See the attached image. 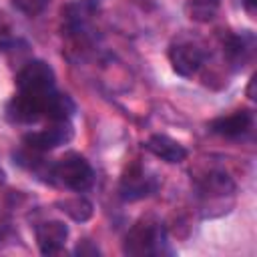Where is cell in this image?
Instances as JSON below:
<instances>
[{
  "label": "cell",
  "instance_id": "6da1fadb",
  "mask_svg": "<svg viewBox=\"0 0 257 257\" xmlns=\"http://www.w3.org/2000/svg\"><path fill=\"white\" fill-rule=\"evenodd\" d=\"M165 245H167V233H165L163 223L147 217V219L137 221L131 227V231L124 237L122 251L126 255H137V257L159 255L165 251Z\"/></svg>",
  "mask_w": 257,
  "mask_h": 257
},
{
  "label": "cell",
  "instance_id": "7a4b0ae2",
  "mask_svg": "<svg viewBox=\"0 0 257 257\" xmlns=\"http://www.w3.org/2000/svg\"><path fill=\"white\" fill-rule=\"evenodd\" d=\"M50 181H56L70 191L82 193V191L90 189V185L94 181V171L82 155L66 153L52 165Z\"/></svg>",
  "mask_w": 257,
  "mask_h": 257
},
{
  "label": "cell",
  "instance_id": "3957f363",
  "mask_svg": "<svg viewBox=\"0 0 257 257\" xmlns=\"http://www.w3.org/2000/svg\"><path fill=\"white\" fill-rule=\"evenodd\" d=\"M54 70L48 62L44 60H30L26 62L20 72L16 74V86L18 92L24 94H34V96H42L54 90Z\"/></svg>",
  "mask_w": 257,
  "mask_h": 257
},
{
  "label": "cell",
  "instance_id": "277c9868",
  "mask_svg": "<svg viewBox=\"0 0 257 257\" xmlns=\"http://www.w3.org/2000/svg\"><path fill=\"white\" fill-rule=\"evenodd\" d=\"M207 52L197 42H177L169 48V60L177 74L181 76H193L205 62Z\"/></svg>",
  "mask_w": 257,
  "mask_h": 257
},
{
  "label": "cell",
  "instance_id": "5b68a950",
  "mask_svg": "<svg viewBox=\"0 0 257 257\" xmlns=\"http://www.w3.org/2000/svg\"><path fill=\"white\" fill-rule=\"evenodd\" d=\"M72 135H74L72 124L68 120H58V122H52V126H48L44 131L24 135V145L32 151L46 153V151H52L60 145H66L72 139Z\"/></svg>",
  "mask_w": 257,
  "mask_h": 257
},
{
  "label": "cell",
  "instance_id": "8992f818",
  "mask_svg": "<svg viewBox=\"0 0 257 257\" xmlns=\"http://www.w3.org/2000/svg\"><path fill=\"white\" fill-rule=\"evenodd\" d=\"M157 187H159V181L155 177H149L141 165H133L122 175L118 193L124 201H139V199L153 195L157 191Z\"/></svg>",
  "mask_w": 257,
  "mask_h": 257
},
{
  "label": "cell",
  "instance_id": "52a82bcc",
  "mask_svg": "<svg viewBox=\"0 0 257 257\" xmlns=\"http://www.w3.org/2000/svg\"><path fill=\"white\" fill-rule=\"evenodd\" d=\"M251 126H253V112L247 108L217 116L209 122L211 133L225 137V139H241L243 135H247L251 131Z\"/></svg>",
  "mask_w": 257,
  "mask_h": 257
},
{
  "label": "cell",
  "instance_id": "ba28073f",
  "mask_svg": "<svg viewBox=\"0 0 257 257\" xmlns=\"http://www.w3.org/2000/svg\"><path fill=\"white\" fill-rule=\"evenodd\" d=\"M34 235H36V243L42 255H56L62 251L66 243L68 227L62 221H46L34 229Z\"/></svg>",
  "mask_w": 257,
  "mask_h": 257
},
{
  "label": "cell",
  "instance_id": "9c48e42d",
  "mask_svg": "<svg viewBox=\"0 0 257 257\" xmlns=\"http://www.w3.org/2000/svg\"><path fill=\"white\" fill-rule=\"evenodd\" d=\"M145 149L149 153H153L155 157H159L161 161L171 163V165L187 159V149L179 141H175L167 135H151L145 143Z\"/></svg>",
  "mask_w": 257,
  "mask_h": 257
},
{
  "label": "cell",
  "instance_id": "30bf717a",
  "mask_svg": "<svg viewBox=\"0 0 257 257\" xmlns=\"http://www.w3.org/2000/svg\"><path fill=\"white\" fill-rule=\"evenodd\" d=\"M233 193H235V183L223 171H213L199 183V197L205 199L207 203H213L217 199H225Z\"/></svg>",
  "mask_w": 257,
  "mask_h": 257
},
{
  "label": "cell",
  "instance_id": "8fae6325",
  "mask_svg": "<svg viewBox=\"0 0 257 257\" xmlns=\"http://www.w3.org/2000/svg\"><path fill=\"white\" fill-rule=\"evenodd\" d=\"M253 48V36L251 34H229L227 40L223 42V52L225 58L233 64V66H243L245 60L249 58Z\"/></svg>",
  "mask_w": 257,
  "mask_h": 257
},
{
  "label": "cell",
  "instance_id": "7c38bea8",
  "mask_svg": "<svg viewBox=\"0 0 257 257\" xmlns=\"http://www.w3.org/2000/svg\"><path fill=\"white\" fill-rule=\"evenodd\" d=\"M76 110L74 100L68 94H62L58 90H54L48 100H46V110H44V118H48L50 122H58V120H68Z\"/></svg>",
  "mask_w": 257,
  "mask_h": 257
},
{
  "label": "cell",
  "instance_id": "4fadbf2b",
  "mask_svg": "<svg viewBox=\"0 0 257 257\" xmlns=\"http://www.w3.org/2000/svg\"><path fill=\"white\" fill-rule=\"evenodd\" d=\"M56 207H58L64 215H68L72 221H78V223L88 221V219L92 217V203H90L88 199L80 197V195H78V197L62 199V201L56 203Z\"/></svg>",
  "mask_w": 257,
  "mask_h": 257
},
{
  "label": "cell",
  "instance_id": "5bb4252c",
  "mask_svg": "<svg viewBox=\"0 0 257 257\" xmlns=\"http://www.w3.org/2000/svg\"><path fill=\"white\" fill-rule=\"evenodd\" d=\"M221 8V0H189L185 4V12L193 22H211Z\"/></svg>",
  "mask_w": 257,
  "mask_h": 257
},
{
  "label": "cell",
  "instance_id": "9a60e30c",
  "mask_svg": "<svg viewBox=\"0 0 257 257\" xmlns=\"http://www.w3.org/2000/svg\"><path fill=\"white\" fill-rule=\"evenodd\" d=\"M10 4L26 16H38L40 12L48 8L50 0H10Z\"/></svg>",
  "mask_w": 257,
  "mask_h": 257
},
{
  "label": "cell",
  "instance_id": "2e32d148",
  "mask_svg": "<svg viewBox=\"0 0 257 257\" xmlns=\"http://www.w3.org/2000/svg\"><path fill=\"white\" fill-rule=\"evenodd\" d=\"M76 253H78V255H86V253H90V255H98V249L92 247V245H88V241H82V245L76 247Z\"/></svg>",
  "mask_w": 257,
  "mask_h": 257
},
{
  "label": "cell",
  "instance_id": "e0dca14e",
  "mask_svg": "<svg viewBox=\"0 0 257 257\" xmlns=\"http://www.w3.org/2000/svg\"><path fill=\"white\" fill-rule=\"evenodd\" d=\"M243 6L249 14H255V6H257V0H243Z\"/></svg>",
  "mask_w": 257,
  "mask_h": 257
},
{
  "label": "cell",
  "instance_id": "ac0fdd59",
  "mask_svg": "<svg viewBox=\"0 0 257 257\" xmlns=\"http://www.w3.org/2000/svg\"><path fill=\"white\" fill-rule=\"evenodd\" d=\"M0 183H4V171H2V167H0Z\"/></svg>",
  "mask_w": 257,
  "mask_h": 257
}]
</instances>
